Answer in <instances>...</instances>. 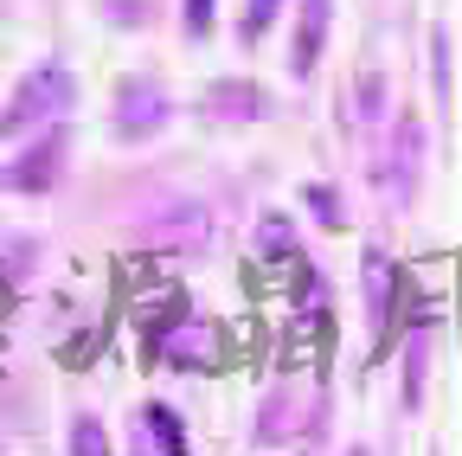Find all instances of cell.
Returning <instances> with one entry per match:
<instances>
[{
	"instance_id": "5",
	"label": "cell",
	"mask_w": 462,
	"mask_h": 456,
	"mask_svg": "<svg viewBox=\"0 0 462 456\" xmlns=\"http://www.w3.org/2000/svg\"><path fill=\"white\" fill-rule=\"evenodd\" d=\"M154 340H161V360L180 367V373H218L225 367V328L206 321V315H180L173 328H161Z\"/></svg>"
},
{
	"instance_id": "18",
	"label": "cell",
	"mask_w": 462,
	"mask_h": 456,
	"mask_svg": "<svg viewBox=\"0 0 462 456\" xmlns=\"http://www.w3.org/2000/svg\"><path fill=\"white\" fill-rule=\"evenodd\" d=\"M71 450H78V456H103V450H109V431H103L97 418H71Z\"/></svg>"
},
{
	"instance_id": "1",
	"label": "cell",
	"mask_w": 462,
	"mask_h": 456,
	"mask_svg": "<svg viewBox=\"0 0 462 456\" xmlns=\"http://www.w3.org/2000/svg\"><path fill=\"white\" fill-rule=\"evenodd\" d=\"M71 103H78V78H71L65 65H58V59L32 65V71L14 84L7 109H0V142H20V135H32V129L58 123Z\"/></svg>"
},
{
	"instance_id": "8",
	"label": "cell",
	"mask_w": 462,
	"mask_h": 456,
	"mask_svg": "<svg viewBox=\"0 0 462 456\" xmlns=\"http://www.w3.org/2000/svg\"><path fill=\"white\" fill-rule=\"evenodd\" d=\"M328 26H334V0H302V14H296V45H289V65H296V78H315L321 45H328Z\"/></svg>"
},
{
	"instance_id": "17",
	"label": "cell",
	"mask_w": 462,
	"mask_h": 456,
	"mask_svg": "<svg viewBox=\"0 0 462 456\" xmlns=\"http://www.w3.org/2000/svg\"><path fill=\"white\" fill-rule=\"evenodd\" d=\"M276 14H282V0H245V20H238L245 33H238V39H245V45H257V39L270 33V20H276Z\"/></svg>"
},
{
	"instance_id": "16",
	"label": "cell",
	"mask_w": 462,
	"mask_h": 456,
	"mask_svg": "<svg viewBox=\"0 0 462 456\" xmlns=\"http://www.w3.org/2000/svg\"><path fill=\"white\" fill-rule=\"evenodd\" d=\"M354 103H360V123H366V129H379V116H385V78H379V71H360Z\"/></svg>"
},
{
	"instance_id": "12",
	"label": "cell",
	"mask_w": 462,
	"mask_h": 456,
	"mask_svg": "<svg viewBox=\"0 0 462 456\" xmlns=\"http://www.w3.org/2000/svg\"><path fill=\"white\" fill-rule=\"evenodd\" d=\"M257 251L289 264V257H296V219L276 212V206H270V212H257Z\"/></svg>"
},
{
	"instance_id": "2",
	"label": "cell",
	"mask_w": 462,
	"mask_h": 456,
	"mask_svg": "<svg viewBox=\"0 0 462 456\" xmlns=\"http://www.w3.org/2000/svg\"><path fill=\"white\" fill-rule=\"evenodd\" d=\"M26 148L0 167V187L7 193H26V200H39V193H51L58 181H65V154H71V129L65 123H45V129H32V135H20Z\"/></svg>"
},
{
	"instance_id": "10",
	"label": "cell",
	"mask_w": 462,
	"mask_h": 456,
	"mask_svg": "<svg viewBox=\"0 0 462 456\" xmlns=\"http://www.w3.org/2000/svg\"><path fill=\"white\" fill-rule=\"evenodd\" d=\"M296 431H309V418H296V392H270L263 412H257V443L276 450L282 437H296Z\"/></svg>"
},
{
	"instance_id": "7",
	"label": "cell",
	"mask_w": 462,
	"mask_h": 456,
	"mask_svg": "<svg viewBox=\"0 0 462 456\" xmlns=\"http://www.w3.org/2000/svg\"><path fill=\"white\" fill-rule=\"evenodd\" d=\"M206 116L212 123H263L270 116V97L257 84H245V78H218L206 90Z\"/></svg>"
},
{
	"instance_id": "3",
	"label": "cell",
	"mask_w": 462,
	"mask_h": 456,
	"mask_svg": "<svg viewBox=\"0 0 462 456\" xmlns=\"http://www.w3.org/2000/svg\"><path fill=\"white\" fill-rule=\"evenodd\" d=\"M360 296H366V321L379 334L373 360H385V348H398V302H404V270L385 257V245L360 251Z\"/></svg>"
},
{
	"instance_id": "6",
	"label": "cell",
	"mask_w": 462,
	"mask_h": 456,
	"mask_svg": "<svg viewBox=\"0 0 462 456\" xmlns=\"http://www.w3.org/2000/svg\"><path fill=\"white\" fill-rule=\"evenodd\" d=\"M424 154H430V135H424V123H418V116H398V129H392V174H385V187H392V206H411V200H418V181H424Z\"/></svg>"
},
{
	"instance_id": "4",
	"label": "cell",
	"mask_w": 462,
	"mask_h": 456,
	"mask_svg": "<svg viewBox=\"0 0 462 456\" xmlns=\"http://www.w3.org/2000/svg\"><path fill=\"white\" fill-rule=\"evenodd\" d=\"M109 123H116V142H154L173 123V97L154 78H129L109 103Z\"/></svg>"
},
{
	"instance_id": "11",
	"label": "cell",
	"mask_w": 462,
	"mask_h": 456,
	"mask_svg": "<svg viewBox=\"0 0 462 456\" xmlns=\"http://www.w3.org/2000/svg\"><path fill=\"white\" fill-rule=\"evenodd\" d=\"M142 424H148V450H161V456H187V424H180V412H173V405H161V398H154V405H142Z\"/></svg>"
},
{
	"instance_id": "19",
	"label": "cell",
	"mask_w": 462,
	"mask_h": 456,
	"mask_svg": "<svg viewBox=\"0 0 462 456\" xmlns=\"http://www.w3.org/2000/svg\"><path fill=\"white\" fill-rule=\"evenodd\" d=\"M212 14H218V0H187V14H180L187 39H212Z\"/></svg>"
},
{
	"instance_id": "15",
	"label": "cell",
	"mask_w": 462,
	"mask_h": 456,
	"mask_svg": "<svg viewBox=\"0 0 462 456\" xmlns=\"http://www.w3.org/2000/svg\"><path fill=\"white\" fill-rule=\"evenodd\" d=\"M302 200H309L315 225H328V232H340V225H346V200H340L328 181H302Z\"/></svg>"
},
{
	"instance_id": "9",
	"label": "cell",
	"mask_w": 462,
	"mask_h": 456,
	"mask_svg": "<svg viewBox=\"0 0 462 456\" xmlns=\"http://www.w3.org/2000/svg\"><path fill=\"white\" fill-rule=\"evenodd\" d=\"M430 321H418L411 334H398V348H404V412H418L424 405V379H430Z\"/></svg>"
},
{
	"instance_id": "14",
	"label": "cell",
	"mask_w": 462,
	"mask_h": 456,
	"mask_svg": "<svg viewBox=\"0 0 462 456\" xmlns=\"http://www.w3.org/2000/svg\"><path fill=\"white\" fill-rule=\"evenodd\" d=\"M430 90H437V103H449V90H456V51H449V26H437V33H430Z\"/></svg>"
},
{
	"instance_id": "13",
	"label": "cell",
	"mask_w": 462,
	"mask_h": 456,
	"mask_svg": "<svg viewBox=\"0 0 462 456\" xmlns=\"http://www.w3.org/2000/svg\"><path fill=\"white\" fill-rule=\"evenodd\" d=\"M97 14H103V26H116V33H142V26L161 20V0H97Z\"/></svg>"
}]
</instances>
